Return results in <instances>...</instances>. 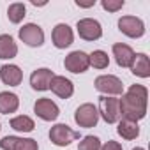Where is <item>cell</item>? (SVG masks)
Returning <instances> with one entry per match:
<instances>
[{
  "mask_svg": "<svg viewBox=\"0 0 150 150\" xmlns=\"http://www.w3.org/2000/svg\"><path fill=\"white\" fill-rule=\"evenodd\" d=\"M146 99H148V90L145 85H131L125 94H122L120 103V115L122 118L139 122L146 115Z\"/></svg>",
  "mask_w": 150,
  "mask_h": 150,
  "instance_id": "cell-1",
  "label": "cell"
},
{
  "mask_svg": "<svg viewBox=\"0 0 150 150\" xmlns=\"http://www.w3.org/2000/svg\"><path fill=\"white\" fill-rule=\"evenodd\" d=\"M94 87L99 94L108 96V97H117L124 94L122 80L115 74H101V76H97L94 81Z\"/></svg>",
  "mask_w": 150,
  "mask_h": 150,
  "instance_id": "cell-2",
  "label": "cell"
},
{
  "mask_svg": "<svg viewBox=\"0 0 150 150\" xmlns=\"http://www.w3.org/2000/svg\"><path fill=\"white\" fill-rule=\"evenodd\" d=\"M97 111H99V118H103L106 124H117L122 118L118 97L101 96L99 97V104H97Z\"/></svg>",
  "mask_w": 150,
  "mask_h": 150,
  "instance_id": "cell-3",
  "label": "cell"
},
{
  "mask_svg": "<svg viewBox=\"0 0 150 150\" xmlns=\"http://www.w3.org/2000/svg\"><path fill=\"white\" fill-rule=\"evenodd\" d=\"M74 122H76L78 127L81 129H92L97 125L99 122V111H97V106L92 104V103H83L76 108L74 111Z\"/></svg>",
  "mask_w": 150,
  "mask_h": 150,
  "instance_id": "cell-4",
  "label": "cell"
},
{
  "mask_svg": "<svg viewBox=\"0 0 150 150\" xmlns=\"http://www.w3.org/2000/svg\"><path fill=\"white\" fill-rule=\"evenodd\" d=\"M50 141L55 145V146H69L72 141H76L80 139V132L78 131H74L71 129L67 124H55L51 129H50Z\"/></svg>",
  "mask_w": 150,
  "mask_h": 150,
  "instance_id": "cell-5",
  "label": "cell"
},
{
  "mask_svg": "<svg viewBox=\"0 0 150 150\" xmlns=\"http://www.w3.org/2000/svg\"><path fill=\"white\" fill-rule=\"evenodd\" d=\"M18 37L23 44H27L30 48H41L44 44V30L37 23H25L20 28Z\"/></svg>",
  "mask_w": 150,
  "mask_h": 150,
  "instance_id": "cell-6",
  "label": "cell"
},
{
  "mask_svg": "<svg viewBox=\"0 0 150 150\" xmlns=\"http://www.w3.org/2000/svg\"><path fill=\"white\" fill-rule=\"evenodd\" d=\"M64 67L65 71L72 72V74H83L88 71L90 62H88V53L81 51V50H74L71 51L65 58H64Z\"/></svg>",
  "mask_w": 150,
  "mask_h": 150,
  "instance_id": "cell-7",
  "label": "cell"
},
{
  "mask_svg": "<svg viewBox=\"0 0 150 150\" xmlns=\"http://www.w3.org/2000/svg\"><path fill=\"white\" fill-rule=\"evenodd\" d=\"M118 30L124 35L131 37V39H139V37L145 35L146 28H145V23H143L141 18H138V16H122L118 20Z\"/></svg>",
  "mask_w": 150,
  "mask_h": 150,
  "instance_id": "cell-8",
  "label": "cell"
},
{
  "mask_svg": "<svg viewBox=\"0 0 150 150\" xmlns=\"http://www.w3.org/2000/svg\"><path fill=\"white\" fill-rule=\"evenodd\" d=\"M76 32L83 41H97L103 37V27L94 18H81L76 23Z\"/></svg>",
  "mask_w": 150,
  "mask_h": 150,
  "instance_id": "cell-9",
  "label": "cell"
},
{
  "mask_svg": "<svg viewBox=\"0 0 150 150\" xmlns=\"http://www.w3.org/2000/svg\"><path fill=\"white\" fill-rule=\"evenodd\" d=\"M34 113L44 122H55L58 118V115H60V108L50 97H41L34 104Z\"/></svg>",
  "mask_w": 150,
  "mask_h": 150,
  "instance_id": "cell-10",
  "label": "cell"
},
{
  "mask_svg": "<svg viewBox=\"0 0 150 150\" xmlns=\"http://www.w3.org/2000/svg\"><path fill=\"white\" fill-rule=\"evenodd\" d=\"M51 41L57 50H65L74 42V32L67 23H58L51 32Z\"/></svg>",
  "mask_w": 150,
  "mask_h": 150,
  "instance_id": "cell-11",
  "label": "cell"
},
{
  "mask_svg": "<svg viewBox=\"0 0 150 150\" xmlns=\"http://www.w3.org/2000/svg\"><path fill=\"white\" fill-rule=\"evenodd\" d=\"M53 76H55V74H53L51 69L39 67V69H35L30 74V87L35 92H46V90H50V85H51Z\"/></svg>",
  "mask_w": 150,
  "mask_h": 150,
  "instance_id": "cell-12",
  "label": "cell"
},
{
  "mask_svg": "<svg viewBox=\"0 0 150 150\" xmlns=\"http://www.w3.org/2000/svg\"><path fill=\"white\" fill-rule=\"evenodd\" d=\"M0 80H2L4 85L18 87L23 81V71L16 64H4L0 67Z\"/></svg>",
  "mask_w": 150,
  "mask_h": 150,
  "instance_id": "cell-13",
  "label": "cell"
},
{
  "mask_svg": "<svg viewBox=\"0 0 150 150\" xmlns=\"http://www.w3.org/2000/svg\"><path fill=\"white\" fill-rule=\"evenodd\" d=\"M50 90L60 99H69L74 94V83L69 78H65V76H53Z\"/></svg>",
  "mask_w": 150,
  "mask_h": 150,
  "instance_id": "cell-14",
  "label": "cell"
},
{
  "mask_svg": "<svg viewBox=\"0 0 150 150\" xmlns=\"http://www.w3.org/2000/svg\"><path fill=\"white\" fill-rule=\"evenodd\" d=\"M111 53L115 57V62L118 67H131V62L134 58V50L129 44L124 42H115L111 46Z\"/></svg>",
  "mask_w": 150,
  "mask_h": 150,
  "instance_id": "cell-15",
  "label": "cell"
},
{
  "mask_svg": "<svg viewBox=\"0 0 150 150\" xmlns=\"http://www.w3.org/2000/svg\"><path fill=\"white\" fill-rule=\"evenodd\" d=\"M131 72L138 78H150V58L146 53H134V58L131 62Z\"/></svg>",
  "mask_w": 150,
  "mask_h": 150,
  "instance_id": "cell-16",
  "label": "cell"
},
{
  "mask_svg": "<svg viewBox=\"0 0 150 150\" xmlns=\"http://www.w3.org/2000/svg\"><path fill=\"white\" fill-rule=\"evenodd\" d=\"M117 132H118V136H122L124 139L132 141V139H136V138L139 136V125H138V122H134V120L120 118V120L117 122Z\"/></svg>",
  "mask_w": 150,
  "mask_h": 150,
  "instance_id": "cell-17",
  "label": "cell"
},
{
  "mask_svg": "<svg viewBox=\"0 0 150 150\" xmlns=\"http://www.w3.org/2000/svg\"><path fill=\"white\" fill-rule=\"evenodd\" d=\"M18 108H20V97L14 92H9V90L0 92V113L11 115V113H16Z\"/></svg>",
  "mask_w": 150,
  "mask_h": 150,
  "instance_id": "cell-18",
  "label": "cell"
},
{
  "mask_svg": "<svg viewBox=\"0 0 150 150\" xmlns=\"http://www.w3.org/2000/svg\"><path fill=\"white\" fill-rule=\"evenodd\" d=\"M18 55V44L14 42L13 35L2 34L0 35V60H11Z\"/></svg>",
  "mask_w": 150,
  "mask_h": 150,
  "instance_id": "cell-19",
  "label": "cell"
},
{
  "mask_svg": "<svg viewBox=\"0 0 150 150\" xmlns=\"http://www.w3.org/2000/svg\"><path fill=\"white\" fill-rule=\"evenodd\" d=\"M9 124L16 132H32L35 129V122L27 115H16V117L11 118Z\"/></svg>",
  "mask_w": 150,
  "mask_h": 150,
  "instance_id": "cell-20",
  "label": "cell"
},
{
  "mask_svg": "<svg viewBox=\"0 0 150 150\" xmlns=\"http://www.w3.org/2000/svg\"><path fill=\"white\" fill-rule=\"evenodd\" d=\"M25 16H27V6H25V4L14 2V4H11V6L7 7V18H9L11 23L18 25V23H21V21L25 20Z\"/></svg>",
  "mask_w": 150,
  "mask_h": 150,
  "instance_id": "cell-21",
  "label": "cell"
},
{
  "mask_svg": "<svg viewBox=\"0 0 150 150\" xmlns=\"http://www.w3.org/2000/svg\"><path fill=\"white\" fill-rule=\"evenodd\" d=\"M88 62H90V67L101 71V69H106V67L110 65V57H108V53L103 51V50H94V51L88 55Z\"/></svg>",
  "mask_w": 150,
  "mask_h": 150,
  "instance_id": "cell-22",
  "label": "cell"
},
{
  "mask_svg": "<svg viewBox=\"0 0 150 150\" xmlns=\"http://www.w3.org/2000/svg\"><path fill=\"white\" fill-rule=\"evenodd\" d=\"M101 139L94 134H88V136H83L80 145H78V150H101Z\"/></svg>",
  "mask_w": 150,
  "mask_h": 150,
  "instance_id": "cell-23",
  "label": "cell"
},
{
  "mask_svg": "<svg viewBox=\"0 0 150 150\" xmlns=\"http://www.w3.org/2000/svg\"><path fill=\"white\" fill-rule=\"evenodd\" d=\"M14 150H39V143L34 138H18Z\"/></svg>",
  "mask_w": 150,
  "mask_h": 150,
  "instance_id": "cell-24",
  "label": "cell"
},
{
  "mask_svg": "<svg viewBox=\"0 0 150 150\" xmlns=\"http://www.w3.org/2000/svg\"><path fill=\"white\" fill-rule=\"evenodd\" d=\"M125 6L124 0H101V7L108 13H118Z\"/></svg>",
  "mask_w": 150,
  "mask_h": 150,
  "instance_id": "cell-25",
  "label": "cell"
},
{
  "mask_svg": "<svg viewBox=\"0 0 150 150\" xmlns=\"http://www.w3.org/2000/svg\"><path fill=\"white\" fill-rule=\"evenodd\" d=\"M16 141H18V136H4L0 139V148L2 150H14Z\"/></svg>",
  "mask_w": 150,
  "mask_h": 150,
  "instance_id": "cell-26",
  "label": "cell"
},
{
  "mask_svg": "<svg viewBox=\"0 0 150 150\" xmlns=\"http://www.w3.org/2000/svg\"><path fill=\"white\" fill-rule=\"evenodd\" d=\"M101 150H122V145H120L118 141L110 139V141H106L104 145H101Z\"/></svg>",
  "mask_w": 150,
  "mask_h": 150,
  "instance_id": "cell-27",
  "label": "cell"
},
{
  "mask_svg": "<svg viewBox=\"0 0 150 150\" xmlns=\"http://www.w3.org/2000/svg\"><path fill=\"white\" fill-rule=\"evenodd\" d=\"M76 6L78 7H92V6H96V0H90V2H80V0H76Z\"/></svg>",
  "mask_w": 150,
  "mask_h": 150,
  "instance_id": "cell-28",
  "label": "cell"
},
{
  "mask_svg": "<svg viewBox=\"0 0 150 150\" xmlns=\"http://www.w3.org/2000/svg\"><path fill=\"white\" fill-rule=\"evenodd\" d=\"M132 150H145L143 146H136V148H132Z\"/></svg>",
  "mask_w": 150,
  "mask_h": 150,
  "instance_id": "cell-29",
  "label": "cell"
},
{
  "mask_svg": "<svg viewBox=\"0 0 150 150\" xmlns=\"http://www.w3.org/2000/svg\"><path fill=\"white\" fill-rule=\"evenodd\" d=\"M0 129H2V124H0Z\"/></svg>",
  "mask_w": 150,
  "mask_h": 150,
  "instance_id": "cell-30",
  "label": "cell"
}]
</instances>
